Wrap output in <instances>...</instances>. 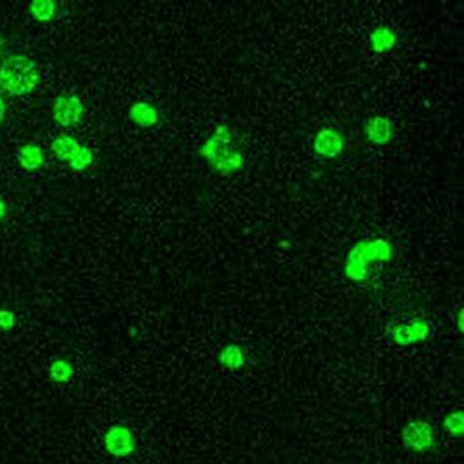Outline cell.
Returning a JSON list of instances; mask_svg holds the SVG:
<instances>
[{
    "label": "cell",
    "mask_w": 464,
    "mask_h": 464,
    "mask_svg": "<svg viewBox=\"0 0 464 464\" xmlns=\"http://www.w3.org/2000/svg\"><path fill=\"white\" fill-rule=\"evenodd\" d=\"M393 259V247L386 238H364L349 249L344 261V275L348 280L362 284L369 278L372 263H388Z\"/></svg>",
    "instance_id": "cell-1"
},
{
    "label": "cell",
    "mask_w": 464,
    "mask_h": 464,
    "mask_svg": "<svg viewBox=\"0 0 464 464\" xmlns=\"http://www.w3.org/2000/svg\"><path fill=\"white\" fill-rule=\"evenodd\" d=\"M436 431L433 424L426 419H412L402 428V445L414 454H426L433 450Z\"/></svg>",
    "instance_id": "cell-2"
},
{
    "label": "cell",
    "mask_w": 464,
    "mask_h": 464,
    "mask_svg": "<svg viewBox=\"0 0 464 464\" xmlns=\"http://www.w3.org/2000/svg\"><path fill=\"white\" fill-rule=\"evenodd\" d=\"M233 139L235 132L231 131V127H228L225 124H219L218 127L214 129V132H212V135L204 141L202 147H200V157L212 167L219 159H223V157L237 148L233 144Z\"/></svg>",
    "instance_id": "cell-3"
},
{
    "label": "cell",
    "mask_w": 464,
    "mask_h": 464,
    "mask_svg": "<svg viewBox=\"0 0 464 464\" xmlns=\"http://www.w3.org/2000/svg\"><path fill=\"white\" fill-rule=\"evenodd\" d=\"M103 443L106 452H108L110 455H113V458L119 459L129 458L131 454H135L137 445L136 436L132 433L131 428L122 423L112 424V426L106 430Z\"/></svg>",
    "instance_id": "cell-4"
},
{
    "label": "cell",
    "mask_w": 464,
    "mask_h": 464,
    "mask_svg": "<svg viewBox=\"0 0 464 464\" xmlns=\"http://www.w3.org/2000/svg\"><path fill=\"white\" fill-rule=\"evenodd\" d=\"M389 337L396 346H414L430 337L431 327L426 318H414L411 322H400V324L389 327Z\"/></svg>",
    "instance_id": "cell-5"
},
{
    "label": "cell",
    "mask_w": 464,
    "mask_h": 464,
    "mask_svg": "<svg viewBox=\"0 0 464 464\" xmlns=\"http://www.w3.org/2000/svg\"><path fill=\"white\" fill-rule=\"evenodd\" d=\"M84 117V103L77 94H61L53 103V119L61 127H73Z\"/></svg>",
    "instance_id": "cell-6"
},
{
    "label": "cell",
    "mask_w": 464,
    "mask_h": 464,
    "mask_svg": "<svg viewBox=\"0 0 464 464\" xmlns=\"http://www.w3.org/2000/svg\"><path fill=\"white\" fill-rule=\"evenodd\" d=\"M346 139L337 129L324 127L315 135L313 139V152L317 153L320 159L334 160L344 152Z\"/></svg>",
    "instance_id": "cell-7"
},
{
    "label": "cell",
    "mask_w": 464,
    "mask_h": 464,
    "mask_svg": "<svg viewBox=\"0 0 464 464\" xmlns=\"http://www.w3.org/2000/svg\"><path fill=\"white\" fill-rule=\"evenodd\" d=\"M364 131L367 139L376 147H386L393 139V120L388 117L376 115L365 120Z\"/></svg>",
    "instance_id": "cell-8"
},
{
    "label": "cell",
    "mask_w": 464,
    "mask_h": 464,
    "mask_svg": "<svg viewBox=\"0 0 464 464\" xmlns=\"http://www.w3.org/2000/svg\"><path fill=\"white\" fill-rule=\"evenodd\" d=\"M127 117L132 124L141 129L155 127L160 120L159 108L150 103V101H136V103L131 105V108H129Z\"/></svg>",
    "instance_id": "cell-9"
},
{
    "label": "cell",
    "mask_w": 464,
    "mask_h": 464,
    "mask_svg": "<svg viewBox=\"0 0 464 464\" xmlns=\"http://www.w3.org/2000/svg\"><path fill=\"white\" fill-rule=\"evenodd\" d=\"M35 70H38V66L31 58L25 56V54H14V56H9L0 63V82L13 77L26 75Z\"/></svg>",
    "instance_id": "cell-10"
},
{
    "label": "cell",
    "mask_w": 464,
    "mask_h": 464,
    "mask_svg": "<svg viewBox=\"0 0 464 464\" xmlns=\"http://www.w3.org/2000/svg\"><path fill=\"white\" fill-rule=\"evenodd\" d=\"M38 82H41V72L35 70V72L26 73V75L13 77L0 82V88L6 90L7 94H11V96H26V94L33 93L37 89Z\"/></svg>",
    "instance_id": "cell-11"
},
{
    "label": "cell",
    "mask_w": 464,
    "mask_h": 464,
    "mask_svg": "<svg viewBox=\"0 0 464 464\" xmlns=\"http://www.w3.org/2000/svg\"><path fill=\"white\" fill-rule=\"evenodd\" d=\"M399 42V33L388 25H381L371 31L369 35V47L374 54H386L395 49Z\"/></svg>",
    "instance_id": "cell-12"
},
{
    "label": "cell",
    "mask_w": 464,
    "mask_h": 464,
    "mask_svg": "<svg viewBox=\"0 0 464 464\" xmlns=\"http://www.w3.org/2000/svg\"><path fill=\"white\" fill-rule=\"evenodd\" d=\"M16 159H18V164L21 165V169H25V171L28 172L38 171V169L46 164L44 150H42V147H38V144L35 143L23 144L21 148H18Z\"/></svg>",
    "instance_id": "cell-13"
},
{
    "label": "cell",
    "mask_w": 464,
    "mask_h": 464,
    "mask_svg": "<svg viewBox=\"0 0 464 464\" xmlns=\"http://www.w3.org/2000/svg\"><path fill=\"white\" fill-rule=\"evenodd\" d=\"M218 362L230 372H237L240 369L246 367L247 355L240 344H226L225 348L219 352Z\"/></svg>",
    "instance_id": "cell-14"
},
{
    "label": "cell",
    "mask_w": 464,
    "mask_h": 464,
    "mask_svg": "<svg viewBox=\"0 0 464 464\" xmlns=\"http://www.w3.org/2000/svg\"><path fill=\"white\" fill-rule=\"evenodd\" d=\"M243 165H246V157H243L240 148H235L233 152H230L228 155L219 159L218 162L212 165V171L218 172L219 176L228 178V176H235L237 172L242 171Z\"/></svg>",
    "instance_id": "cell-15"
},
{
    "label": "cell",
    "mask_w": 464,
    "mask_h": 464,
    "mask_svg": "<svg viewBox=\"0 0 464 464\" xmlns=\"http://www.w3.org/2000/svg\"><path fill=\"white\" fill-rule=\"evenodd\" d=\"M80 147L82 144L78 143L73 136L61 135L51 143V152H53V155L56 157L60 162H70V160L73 159V155L80 150Z\"/></svg>",
    "instance_id": "cell-16"
},
{
    "label": "cell",
    "mask_w": 464,
    "mask_h": 464,
    "mask_svg": "<svg viewBox=\"0 0 464 464\" xmlns=\"http://www.w3.org/2000/svg\"><path fill=\"white\" fill-rule=\"evenodd\" d=\"M443 431H445L447 436L450 438H463L464 435V414L463 411L455 408V411H450L449 414H445V418L442 421Z\"/></svg>",
    "instance_id": "cell-17"
},
{
    "label": "cell",
    "mask_w": 464,
    "mask_h": 464,
    "mask_svg": "<svg viewBox=\"0 0 464 464\" xmlns=\"http://www.w3.org/2000/svg\"><path fill=\"white\" fill-rule=\"evenodd\" d=\"M73 372H75L73 371V365L65 359L53 360L49 365V379L53 383H68V381H72Z\"/></svg>",
    "instance_id": "cell-18"
},
{
    "label": "cell",
    "mask_w": 464,
    "mask_h": 464,
    "mask_svg": "<svg viewBox=\"0 0 464 464\" xmlns=\"http://www.w3.org/2000/svg\"><path fill=\"white\" fill-rule=\"evenodd\" d=\"M28 9H30V14L33 16V19L47 23L56 16L58 6L56 2H53V0H33V2L30 4Z\"/></svg>",
    "instance_id": "cell-19"
},
{
    "label": "cell",
    "mask_w": 464,
    "mask_h": 464,
    "mask_svg": "<svg viewBox=\"0 0 464 464\" xmlns=\"http://www.w3.org/2000/svg\"><path fill=\"white\" fill-rule=\"evenodd\" d=\"M94 162V152L90 150L89 147H80V150H78L75 155H73V159L70 160V169L72 171H85V169L90 167Z\"/></svg>",
    "instance_id": "cell-20"
},
{
    "label": "cell",
    "mask_w": 464,
    "mask_h": 464,
    "mask_svg": "<svg viewBox=\"0 0 464 464\" xmlns=\"http://www.w3.org/2000/svg\"><path fill=\"white\" fill-rule=\"evenodd\" d=\"M14 325H16L14 312H11V310H6V308L0 310V330H2V332H9V330L14 329Z\"/></svg>",
    "instance_id": "cell-21"
},
{
    "label": "cell",
    "mask_w": 464,
    "mask_h": 464,
    "mask_svg": "<svg viewBox=\"0 0 464 464\" xmlns=\"http://www.w3.org/2000/svg\"><path fill=\"white\" fill-rule=\"evenodd\" d=\"M463 317H464V310H463V308H459V310H458V318H455V324H458V330H459V332H463V330H464Z\"/></svg>",
    "instance_id": "cell-22"
},
{
    "label": "cell",
    "mask_w": 464,
    "mask_h": 464,
    "mask_svg": "<svg viewBox=\"0 0 464 464\" xmlns=\"http://www.w3.org/2000/svg\"><path fill=\"white\" fill-rule=\"evenodd\" d=\"M6 113H7V105H6V101L0 97V124H2L4 119H6Z\"/></svg>",
    "instance_id": "cell-23"
},
{
    "label": "cell",
    "mask_w": 464,
    "mask_h": 464,
    "mask_svg": "<svg viewBox=\"0 0 464 464\" xmlns=\"http://www.w3.org/2000/svg\"><path fill=\"white\" fill-rule=\"evenodd\" d=\"M6 214H7V204L4 202V199H0V221L6 218Z\"/></svg>",
    "instance_id": "cell-24"
},
{
    "label": "cell",
    "mask_w": 464,
    "mask_h": 464,
    "mask_svg": "<svg viewBox=\"0 0 464 464\" xmlns=\"http://www.w3.org/2000/svg\"><path fill=\"white\" fill-rule=\"evenodd\" d=\"M2 44H4V38H2V35H0V49H2Z\"/></svg>",
    "instance_id": "cell-25"
}]
</instances>
